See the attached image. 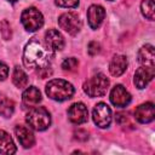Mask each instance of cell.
<instances>
[{
  "label": "cell",
  "mask_w": 155,
  "mask_h": 155,
  "mask_svg": "<svg viewBox=\"0 0 155 155\" xmlns=\"http://www.w3.org/2000/svg\"><path fill=\"white\" fill-rule=\"evenodd\" d=\"M92 117L94 124L101 128L109 127L111 122V110L105 103H98L94 105L92 111Z\"/></svg>",
  "instance_id": "obj_7"
},
{
  "label": "cell",
  "mask_w": 155,
  "mask_h": 155,
  "mask_svg": "<svg viewBox=\"0 0 155 155\" xmlns=\"http://www.w3.org/2000/svg\"><path fill=\"white\" fill-rule=\"evenodd\" d=\"M0 35L2 36V39L5 40H10L12 36V30H11V25L10 23L4 19L0 22Z\"/></svg>",
  "instance_id": "obj_22"
},
{
  "label": "cell",
  "mask_w": 155,
  "mask_h": 155,
  "mask_svg": "<svg viewBox=\"0 0 155 155\" xmlns=\"http://www.w3.org/2000/svg\"><path fill=\"white\" fill-rule=\"evenodd\" d=\"M22 99H23V104L24 105L33 108V107L38 105L41 102V93L35 86H30L23 92Z\"/></svg>",
  "instance_id": "obj_16"
},
{
  "label": "cell",
  "mask_w": 155,
  "mask_h": 155,
  "mask_svg": "<svg viewBox=\"0 0 155 155\" xmlns=\"http://www.w3.org/2000/svg\"><path fill=\"white\" fill-rule=\"evenodd\" d=\"M105 17V10L101 5H91L87 10L88 24L92 29H98Z\"/></svg>",
  "instance_id": "obj_12"
},
{
  "label": "cell",
  "mask_w": 155,
  "mask_h": 155,
  "mask_svg": "<svg viewBox=\"0 0 155 155\" xmlns=\"http://www.w3.org/2000/svg\"><path fill=\"white\" fill-rule=\"evenodd\" d=\"M87 51H88V53H90L91 56H96L97 53H99V51H101V45H99V42H97V41H91V42L88 44Z\"/></svg>",
  "instance_id": "obj_25"
},
{
  "label": "cell",
  "mask_w": 155,
  "mask_h": 155,
  "mask_svg": "<svg viewBox=\"0 0 155 155\" xmlns=\"http://www.w3.org/2000/svg\"><path fill=\"white\" fill-rule=\"evenodd\" d=\"M7 76H8V67L5 63L0 62V81H4Z\"/></svg>",
  "instance_id": "obj_26"
},
{
  "label": "cell",
  "mask_w": 155,
  "mask_h": 155,
  "mask_svg": "<svg viewBox=\"0 0 155 155\" xmlns=\"http://www.w3.org/2000/svg\"><path fill=\"white\" fill-rule=\"evenodd\" d=\"M108 87H109V79L102 73L92 76L90 80H87L84 84V91L90 97L104 96L107 93Z\"/></svg>",
  "instance_id": "obj_4"
},
{
  "label": "cell",
  "mask_w": 155,
  "mask_h": 155,
  "mask_svg": "<svg viewBox=\"0 0 155 155\" xmlns=\"http://www.w3.org/2000/svg\"><path fill=\"white\" fill-rule=\"evenodd\" d=\"M56 4L61 7H76L79 0H56Z\"/></svg>",
  "instance_id": "obj_24"
},
{
  "label": "cell",
  "mask_w": 155,
  "mask_h": 155,
  "mask_svg": "<svg viewBox=\"0 0 155 155\" xmlns=\"http://www.w3.org/2000/svg\"><path fill=\"white\" fill-rule=\"evenodd\" d=\"M38 74L41 76V79H45V78H48L52 74V70H51V68L48 65V67H44V68L38 69Z\"/></svg>",
  "instance_id": "obj_27"
},
{
  "label": "cell",
  "mask_w": 155,
  "mask_h": 155,
  "mask_svg": "<svg viewBox=\"0 0 155 155\" xmlns=\"http://www.w3.org/2000/svg\"><path fill=\"white\" fill-rule=\"evenodd\" d=\"M15 133H16L21 145H23L24 148H31L35 144V137L29 127H27L24 125H17L15 128Z\"/></svg>",
  "instance_id": "obj_14"
},
{
  "label": "cell",
  "mask_w": 155,
  "mask_h": 155,
  "mask_svg": "<svg viewBox=\"0 0 155 155\" xmlns=\"http://www.w3.org/2000/svg\"><path fill=\"white\" fill-rule=\"evenodd\" d=\"M12 81L13 84L18 87V88H23L28 85V75L24 73L23 69H21L19 67H16L13 69V74H12Z\"/></svg>",
  "instance_id": "obj_19"
},
{
  "label": "cell",
  "mask_w": 155,
  "mask_h": 155,
  "mask_svg": "<svg viewBox=\"0 0 155 155\" xmlns=\"http://www.w3.org/2000/svg\"><path fill=\"white\" fill-rule=\"evenodd\" d=\"M8 1H10V2H16L17 0H8Z\"/></svg>",
  "instance_id": "obj_28"
},
{
  "label": "cell",
  "mask_w": 155,
  "mask_h": 155,
  "mask_svg": "<svg viewBox=\"0 0 155 155\" xmlns=\"http://www.w3.org/2000/svg\"><path fill=\"white\" fill-rule=\"evenodd\" d=\"M15 111V103L11 99L4 98L0 101V114L4 117H10Z\"/></svg>",
  "instance_id": "obj_20"
},
{
  "label": "cell",
  "mask_w": 155,
  "mask_h": 155,
  "mask_svg": "<svg viewBox=\"0 0 155 155\" xmlns=\"http://www.w3.org/2000/svg\"><path fill=\"white\" fill-rule=\"evenodd\" d=\"M110 102L119 108H124L130 104L131 102V94L126 91V88L122 85H116L110 92Z\"/></svg>",
  "instance_id": "obj_10"
},
{
  "label": "cell",
  "mask_w": 155,
  "mask_h": 155,
  "mask_svg": "<svg viewBox=\"0 0 155 155\" xmlns=\"http://www.w3.org/2000/svg\"><path fill=\"white\" fill-rule=\"evenodd\" d=\"M53 58V51L39 41L36 38H33L24 47L23 52V63L27 68L40 69L48 67Z\"/></svg>",
  "instance_id": "obj_1"
},
{
  "label": "cell",
  "mask_w": 155,
  "mask_h": 155,
  "mask_svg": "<svg viewBox=\"0 0 155 155\" xmlns=\"http://www.w3.org/2000/svg\"><path fill=\"white\" fill-rule=\"evenodd\" d=\"M140 8L144 17H147L150 21L154 19V0H143Z\"/></svg>",
  "instance_id": "obj_21"
},
{
  "label": "cell",
  "mask_w": 155,
  "mask_h": 155,
  "mask_svg": "<svg viewBox=\"0 0 155 155\" xmlns=\"http://www.w3.org/2000/svg\"><path fill=\"white\" fill-rule=\"evenodd\" d=\"M21 21L25 30L28 31H35L40 29L44 24V17L41 12L35 7H28L22 12Z\"/></svg>",
  "instance_id": "obj_5"
},
{
  "label": "cell",
  "mask_w": 155,
  "mask_h": 155,
  "mask_svg": "<svg viewBox=\"0 0 155 155\" xmlns=\"http://www.w3.org/2000/svg\"><path fill=\"white\" fill-rule=\"evenodd\" d=\"M46 94L53 101L63 102L73 97L74 87L70 82L63 79H53L46 85Z\"/></svg>",
  "instance_id": "obj_2"
},
{
  "label": "cell",
  "mask_w": 155,
  "mask_h": 155,
  "mask_svg": "<svg viewBox=\"0 0 155 155\" xmlns=\"http://www.w3.org/2000/svg\"><path fill=\"white\" fill-rule=\"evenodd\" d=\"M154 75H155L154 65H142L134 73V85L139 90L145 88L147 85L153 80Z\"/></svg>",
  "instance_id": "obj_8"
},
{
  "label": "cell",
  "mask_w": 155,
  "mask_h": 155,
  "mask_svg": "<svg viewBox=\"0 0 155 155\" xmlns=\"http://www.w3.org/2000/svg\"><path fill=\"white\" fill-rule=\"evenodd\" d=\"M110 1H113V0H110Z\"/></svg>",
  "instance_id": "obj_29"
},
{
  "label": "cell",
  "mask_w": 155,
  "mask_h": 155,
  "mask_svg": "<svg viewBox=\"0 0 155 155\" xmlns=\"http://www.w3.org/2000/svg\"><path fill=\"white\" fill-rule=\"evenodd\" d=\"M68 117L73 124L81 125L87 121L88 119V111L84 103H74L68 109Z\"/></svg>",
  "instance_id": "obj_9"
},
{
  "label": "cell",
  "mask_w": 155,
  "mask_h": 155,
  "mask_svg": "<svg viewBox=\"0 0 155 155\" xmlns=\"http://www.w3.org/2000/svg\"><path fill=\"white\" fill-rule=\"evenodd\" d=\"M59 27L70 35H76L81 29V21L74 12H65L58 17Z\"/></svg>",
  "instance_id": "obj_6"
},
{
  "label": "cell",
  "mask_w": 155,
  "mask_h": 155,
  "mask_svg": "<svg viewBox=\"0 0 155 155\" xmlns=\"http://www.w3.org/2000/svg\"><path fill=\"white\" fill-rule=\"evenodd\" d=\"M25 121L35 131H45L51 124V116L46 108L44 107H33L25 116Z\"/></svg>",
  "instance_id": "obj_3"
},
{
  "label": "cell",
  "mask_w": 155,
  "mask_h": 155,
  "mask_svg": "<svg viewBox=\"0 0 155 155\" xmlns=\"http://www.w3.org/2000/svg\"><path fill=\"white\" fill-rule=\"evenodd\" d=\"M155 50L153 45H144L138 51V62L142 65H154Z\"/></svg>",
  "instance_id": "obj_17"
},
{
  "label": "cell",
  "mask_w": 155,
  "mask_h": 155,
  "mask_svg": "<svg viewBox=\"0 0 155 155\" xmlns=\"http://www.w3.org/2000/svg\"><path fill=\"white\" fill-rule=\"evenodd\" d=\"M79 65V62L76 58L74 57H70V58H65L62 63V68L64 70H68V71H74Z\"/></svg>",
  "instance_id": "obj_23"
},
{
  "label": "cell",
  "mask_w": 155,
  "mask_h": 155,
  "mask_svg": "<svg viewBox=\"0 0 155 155\" xmlns=\"http://www.w3.org/2000/svg\"><path fill=\"white\" fill-rule=\"evenodd\" d=\"M16 151H17L16 145H15L12 138L10 137V134L7 132L0 130V153L11 155V154H15Z\"/></svg>",
  "instance_id": "obj_18"
},
{
  "label": "cell",
  "mask_w": 155,
  "mask_h": 155,
  "mask_svg": "<svg viewBox=\"0 0 155 155\" xmlns=\"http://www.w3.org/2000/svg\"><path fill=\"white\" fill-rule=\"evenodd\" d=\"M154 116H155V107H154V104L151 102L140 104L134 110L136 120L142 122V124H148V122L153 121Z\"/></svg>",
  "instance_id": "obj_11"
},
{
  "label": "cell",
  "mask_w": 155,
  "mask_h": 155,
  "mask_svg": "<svg viewBox=\"0 0 155 155\" xmlns=\"http://www.w3.org/2000/svg\"><path fill=\"white\" fill-rule=\"evenodd\" d=\"M127 68V58L122 54H115L109 64V71L114 76H120Z\"/></svg>",
  "instance_id": "obj_15"
},
{
  "label": "cell",
  "mask_w": 155,
  "mask_h": 155,
  "mask_svg": "<svg viewBox=\"0 0 155 155\" xmlns=\"http://www.w3.org/2000/svg\"><path fill=\"white\" fill-rule=\"evenodd\" d=\"M45 41L52 51H61L64 48L65 45L63 35L56 29H48L45 33Z\"/></svg>",
  "instance_id": "obj_13"
}]
</instances>
